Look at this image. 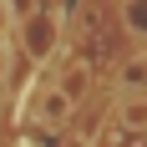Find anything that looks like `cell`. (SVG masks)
Here are the masks:
<instances>
[{
    "instance_id": "obj_6",
    "label": "cell",
    "mask_w": 147,
    "mask_h": 147,
    "mask_svg": "<svg viewBox=\"0 0 147 147\" xmlns=\"http://www.w3.org/2000/svg\"><path fill=\"white\" fill-rule=\"evenodd\" d=\"M10 36H15V10L0 5V46H10Z\"/></svg>"
},
{
    "instance_id": "obj_5",
    "label": "cell",
    "mask_w": 147,
    "mask_h": 147,
    "mask_svg": "<svg viewBox=\"0 0 147 147\" xmlns=\"http://www.w3.org/2000/svg\"><path fill=\"white\" fill-rule=\"evenodd\" d=\"M117 81H122V91H147V46L117 66Z\"/></svg>"
},
{
    "instance_id": "obj_4",
    "label": "cell",
    "mask_w": 147,
    "mask_h": 147,
    "mask_svg": "<svg viewBox=\"0 0 147 147\" xmlns=\"http://www.w3.org/2000/svg\"><path fill=\"white\" fill-rule=\"evenodd\" d=\"M117 26L127 30V41L147 46V0H122L117 5Z\"/></svg>"
},
{
    "instance_id": "obj_1",
    "label": "cell",
    "mask_w": 147,
    "mask_h": 147,
    "mask_svg": "<svg viewBox=\"0 0 147 147\" xmlns=\"http://www.w3.org/2000/svg\"><path fill=\"white\" fill-rule=\"evenodd\" d=\"M15 41H20V56L30 66H51L66 41V10H51V5H36V10L15 26Z\"/></svg>"
},
{
    "instance_id": "obj_2",
    "label": "cell",
    "mask_w": 147,
    "mask_h": 147,
    "mask_svg": "<svg viewBox=\"0 0 147 147\" xmlns=\"http://www.w3.org/2000/svg\"><path fill=\"white\" fill-rule=\"evenodd\" d=\"M30 127H41V132H66V122L76 117V96L56 81H41V86L30 91V107H26Z\"/></svg>"
},
{
    "instance_id": "obj_3",
    "label": "cell",
    "mask_w": 147,
    "mask_h": 147,
    "mask_svg": "<svg viewBox=\"0 0 147 147\" xmlns=\"http://www.w3.org/2000/svg\"><path fill=\"white\" fill-rule=\"evenodd\" d=\"M112 127L127 137H142L147 132V91H122L117 107H112Z\"/></svg>"
},
{
    "instance_id": "obj_7",
    "label": "cell",
    "mask_w": 147,
    "mask_h": 147,
    "mask_svg": "<svg viewBox=\"0 0 147 147\" xmlns=\"http://www.w3.org/2000/svg\"><path fill=\"white\" fill-rule=\"evenodd\" d=\"M10 66H15V51H10V46H0V86L10 81Z\"/></svg>"
}]
</instances>
